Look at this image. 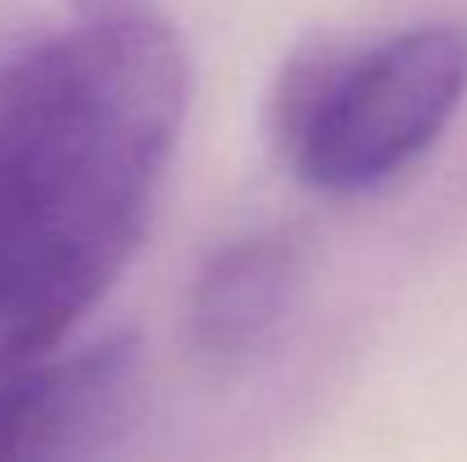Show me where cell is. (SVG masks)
<instances>
[{
	"mask_svg": "<svg viewBox=\"0 0 467 462\" xmlns=\"http://www.w3.org/2000/svg\"><path fill=\"white\" fill-rule=\"evenodd\" d=\"M78 14H128V9H146V0H73Z\"/></svg>",
	"mask_w": 467,
	"mask_h": 462,
	"instance_id": "5b68a950",
	"label": "cell"
},
{
	"mask_svg": "<svg viewBox=\"0 0 467 462\" xmlns=\"http://www.w3.org/2000/svg\"><path fill=\"white\" fill-rule=\"evenodd\" d=\"M467 100V27L413 23L377 41H309L273 82L268 128L322 195H368L441 146Z\"/></svg>",
	"mask_w": 467,
	"mask_h": 462,
	"instance_id": "7a4b0ae2",
	"label": "cell"
},
{
	"mask_svg": "<svg viewBox=\"0 0 467 462\" xmlns=\"http://www.w3.org/2000/svg\"><path fill=\"white\" fill-rule=\"evenodd\" d=\"M305 282V250L291 231H245L223 241L186 295V340L209 363L254 358L277 340Z\"/></svg>",
	"mask_w": 467,
	"mask_h": 462,
	"instance_id": "277c9868",
	"label": "cell"
},
{
	"mask_svg": "<svg viewBox=\"0 0 467 462\" xmlns=\"http://www.w3.org/2000/svg\"><path fill=\"white\" fill-rule=\"evenodd\" d=\"M186 109L182 36L150 5L0 59V372L55 354L128 272Z\"/></svg>",
	"mask_w": 467,
	"mask_h": 462,
	"instance_id": "6da1fadb",
	"label": "cell"
},
{
	"mask_svg": "<svg viewBox=\"0 0 467 462\" xmlns=\"http://www.w3.org/2000/svg\"><path fill=\"white\" fill-rule=\"evenodd\" d=\"M141 349L109 335L0 372V462L87 454L123 431L137 404Z\"/></svg>",
	"mask_w": 467,
	"mask_h": 462,
	"instance_id": "3957f363",
	"label": "cell"
}]
</instances>
